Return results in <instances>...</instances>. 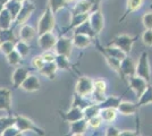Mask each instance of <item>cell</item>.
<instances>
[{
	"label": "cell",
	"mask_w": 152,
	"mask_h": 136,
	"mask_svg": "<svg viewBox=\"0 0 152 136\" xmlns=\"http://www.w3.org/2000/svg\"><path fill=\"white\" fill-rule=\"evenodd\" d=\"M89 20L90 25H91V27H92V30H93V32L95 34L100 33L103 30V25H104L103 23H104V20H103L102 14L99 10L89 15V20Z\"/></svg>",
	"instance_id": "4fadbf2b"
},
{
	"label": "cell",
	"mask_w": 152,
	"mask_h": 136,
	"mask_svg": "<svg viewBox=\"0 0 152 136\" xmlns=\"http://www.w3.org/2000/svg\"><path fill=\"white\" fill-rule=\"evenodd\" d=\"M89 20V18H88ZM75 33H80V34H86L89 36H93L95 33L93 32L92 27L90 25L89 20H85L84 23H82L81 25L76 26L75 27Z\"/></svg>",
	"instance_id": "83f0119b"
},
{
	"label": "cell",
	"mask_w": 152,
	"mask_h": 136,
	"mask_svg": "<svg viewBox=\"0 0 152 136\" xmlns=\"http://www.w3.org/2000/svg\"><path fill=\"white\" fill-rule=\"evenodd\" d=\"M66 5V0H49V7L53 14L59 12Z\"/></svg>",
	"instance_id": "8d00e7d4"
},
{
	"label": "cell",
	"mask_w": 152,
	"mask_h": 136,
	"mask_svg": "<svg viewBox=\"0 0 152 136\" xmlns=\"http://www.w3.org/2000/svg\"><path fill=\"white\" fill-rule=\"evenodd\" d=\"M104 53L108 55V56H110V57H114V58L118 59V60H123L125 57H127L126 52H124L123 50H121L119 48H117V47L111 45V44L104 49Z\"/></svg>",
	"instance_id": "603a6c76"
},
{
	"label": "cell",
	"mask_w": 152,
	"mask_h": 136,
	"mask_svg": "<svg viewBox=\"0 0 152 136\" xmlns=\"http://www.w3.org/2000/svg\"><path fill=\"white\" fill-rule=\"evenodd\" d=\"M34 9H35V6H34L32 2H30L28 0L23 1V2H22V7H20L18 14H17V16H16V18H15V22H16L18 25L25 24L26 22L28 20V18L31 17V15H32V13L34 12Z\"/></svg>",
	"instance_id": "5b68a950"
},
{
	"label": "cell",
	"mask_w": 152,
	"mask_h": 136,
	"mask_svg": "<svg viewBox=\"0 0 152 136\" xmlns=\"http://www.w3.org/2000/svg\"><path fill=\"white\" fill-rule=\"evenodd\" d=\"M2 8H4V6H2V5H0V12L2 10Z\"/></svg>",
	"instance_id": "f907efd6"
},
{
	"label": "cell",
	"mask_w": 152,
	"mask_h": 136,
	"mask_svg": "<svg viewBox=\"0 0 152 136\" xmlns=\"http://www.w3.org/2000/svg\"><path fill=\"white\" fill-rule=\"evenodd\" d=\"M72 1H74V0H66V2H72Z\"/></svg>",
	"instance_id": "816d5d0a"
},
{
	"label": "cell",
	"mask_w": 152,
	"mask_h": 136,
	"mask_svg": "<svg viewBox=\"0 0 152 136\" xmlns=\"http://www.w3.org/2000/svg\"><path fill=\"white\" fill-rule=\"evenodd\" d=\"M99 111H100L99 104H88L85 108H83V117L88 120L90 118L99 115Z\"/></svg>",
	"instance_id": "484cf974"
},
{
	"label": "cell",
	"mask_w": 152,
	"mask_h": 136,
	"mask_svg": "<svg viewBox=\"0 0 152 136\" xmlns=\"http://www.w3.org/2000/svg\"><path fill=\"white\" fill-rule=\"evenodd\" d=\"M15 49V42L14 41H5V42H0V51L2 52L5 56L13 51Z\"/></svg>",
	"instance_id": "74e56055"
},
{
	"label": "cell",
	"mask_w": 152,
	"mask_h": 136,
	"mask_svg": "<svg viewBox=\"0 0 152 136\" xmlns=\"http://www.w3.org/2000/svg\"><path fill=\"white\" fill-rule=\"evenodd\" d=\"M72 42H73V45H75L77 48H86L91 43V36L86 35V34L75 33Z\"/></svg>",
	"instance_id": "d6986e66"
},
{
	"label": "cell",
	"mask_w": 152,
	"mask_h": 136,
	"mask_svg": "<svg viewBox=\"0 0 152 136\" xmlns=\"http://www.w3.org/2000/svg\"><path fill=\"white\" fill-rule=\"evenodd\" d=\"M17 1H19V2H23V1H25V0H17Z\"/></svg>",
	"instance_id": "f5cc1de1"
},
{
	"label": "cell",
	"mask_w": 152,
	"mask_h": 136,
	"mask_svg": "<svg viewBox=\"0 0 152 136\" xmlns=\"http://www.w3.org/2000/svg\"><path fill=\"white\" fill-rule=\"evenodd\" d=\"M0 110L12 115V91L6 87H0Z\"/></svg>",
	"instance_id": "9c48e42d"
},
{
	"label": "cell",
	"mask_w": 152,
	"mask_h": 136,
	"mask_svg": "<svg viewBox=\"0 0 152 136\" xmlns=\"http://www.w3.org/2000/svg\"><path fill=\"white\" fill-rule=\"evenodd\" d=\"M121 102V99L119 97H107L103 102L99 104V107H100V109L101 108H117V105L119 104Z\"/></svg>",
	"instance_id": "e575fe53"
},
{
	"label": "cell",
	"mask_w": 152,
	"mask_h": 136,
	"mask_svg": "<svg viewBox=\"0 0 152 136\" xmlns=\"http://www.w3.org/2000/svg\"><path fill=\"white\" fill-rule=\"evenodd\" d=\"M18 135H22V133L17 129V127L14 125L12 127H8L6 130H4L2 132V134L1 136H18Z\"/></svg>",
	"instance_id": "b9f144b4"
},
{
	"label": "cell",
	"mask_w": 152,
	"mask_h": 136,
	"mask_svg": "<svg viewBox=\"0 0 152 136\" xmlns=\"http://www.w3.org/2000/svg\"><path fill=\"white\" fill-rule=\"evenodd\" d=\"M56 42H57V39H56V36H55L51 32H47V33L41 34L40 38H39V41H38L39 47H40L43 51L51 50V49L55 47Z\"/></svg>",
	"instance_id": "8fae6325"
},
{
	"label": "cell",
	"mask_w": 152,
	"mask_h": 136,
	"mask_svg": "<svg viewBox=\"0 0 152 136\" xmlns=\"http://www.w3.org/2000/svg\"><path fill=\"white\" fill-rule=\"evenodd\" d=\"M134 38H131L126 34H121L116 36L113 41H111V45H115L117 48H119L121 50H123L124 52H129L132 49V45L134 43Z\"/></svg>",
	"instance_id": "8992f818"
},
{
	"label": "cell",
	"mask_w": 152,
	"mask_h": 136,
	"mask_svg": "<svg viewBox=\"0 0 152 136\" xmlns=\"http://www.w3.org/2000/svg\"><path fill=\"white\" fill-rule=\"evenodd\" d=\"M19 87H22L26 92H35L41 89V83H40V79L35 75L28 74Z\"/></svg>",
	"instance_id": "30bf717a"
},
{
	"label": "cell",
	"mask_w": 152,
	"mask_h": 136,
	"mask_svg": "<svg viewBox=\"0 0 152 136\" xmlns=\"http://www.w3.org/2000/svg\"><path fill=\"white\" fill-rule=\"evenodd\" d=\"M149 103H152V85H149L146 86L145 91L143 92V94L139 97V103L136 104L137 108L139 107H142V105H146Z\"/></svg>",
	"instance_id": "cb8c5ba5"
},
{
	"label": "cell",
	"mask_w": 152,
	"mask_h": 136,
	"mask_svg": "<svg viewBox=\"0 0 152 136\" xmlns=\"http://www.w3.org/2000/svg\"><path fill=\"white\" fill-rule=\"evenodd\" d=\"M13 17L10 13L4 7L2 10L0 12V28H10L12 23H13Z\"/></svg>",
	"instance_id": "44dd1931"
},
{
	"label": "cell",
	"mask_w": 152,
	"mask_h": 136,
	"mask_svg": "<svg viewBox=\"0 0 152 136\" xmlns=\"http://www.w3.org/2000/svg\"><path fill=\"white\" fill-rule=\"evenodd\" d=\"M15 126L17 127V129L23 134L24 132H35L37 134L40 135H45V130L42 128L38 127L35 123H33L30 118L24 116H15Z\"/></svg>",
	"instance_id": "6da1fadb"
},
{
	"label": "cell",
	"mask_w": 152,
	"mask_h": 136,
	"mask_svg": "<svg viewBox=\"0 0 152 136\" xmlns=\"http://www.w3.org/2000/svg\"><path fill=\"white\" fill-rule=\"evenodd\" d=\"M119 133H121V130L117 129L116 127H114V126H111V127H109L107 129V132H106V135L108 136H116V135H119Z\"/></svg>",
	"instance_id": "7dc6e473"
},
{
	"label": "cell",
	"mask_w": 152,
	"mask_h": 136,
	"mask_svg": "<svg viewBox=\"0 0 152 136\" xmlns=\"http://www.w3.org/2000/svg\"><path fill=\"white\" fill-rule=\"evenodd\" d=\"M104 56H106V60H107L108 65L110 66L115 71H117V73H119V66H121V60H118V59L114 58V57H110V56H108L104 53Z\"/></svg>",
	"instance_id": "f35d334b"
},
{
	"label": "cell",
	"mask_w": 152,
	"mask_h": 136,
	"mask_svg": "<svg viewBox=\"0 0 152 136\" xmlns=\"http://www.w3.org/2000/svg\"><path fill=\"white\" fill-rule=\"evenodd\" d=\"M93 83L94 82L91 78L86 77V76L80 77L78 81H77V83H76V94H78V95H81L83 97L91 95L93 90H94Z\"/></svg>",
	"instance_id": "277c9868"
},
{
	"label": "cell",
	"mask_w": 152,
	"mask_h": 136,
	"mask_svg": "<svg viewBox=\"0 0 152 136\" xmlns=\"http://www.w3.org/2000/svg\"><path fill=\"white\" fill-rule=\"evenodd\" d=\"M55 63H56L58 68H60V69H69L70 67L68 57L63 56V55H57L56 59H55Z\"/></svg>",
	"instance_id": "d6a6232c"
},
{
	"label": "cell",
	"mask_w": 152,
	"mask_h": 136,
	"mask_svg": "<svg viewBox=\"0 0 152 136\" xmlns=\"http://www.w3.org/2000/svg\"><path fill=\"white\" fill-rule=\"evenodd\" d=\"M6 58H7L8 64H9L10 66H18L19 64L22 63V58H23V57H22L18 52L14 49L10 53H8V55H7Z\"/></svg>",
	"instance_id": "1f68e13d"
},
{
	"label": "cell",
	"mask_w": 152,
	"mask_h": 136,
	"mask_svg": "<svg viewBox=\"0 0 152 136\" xmlns=\"http://www.w3.org/2000/svg\"><path fill=\"white\" fill-rule=\"evenodd\" d=\"M41 56H42V58H43V60H45V63H52L56 59V53L55 52H51L50 50L45 51L43 55H41Z\"/></svg>",
	"instance_id": "bcb514c9"
},
{
	"label": "cell",
	"mask_w": 152,
	"mask_h": 136,
	"mask_svg": "<svg viewBox=\"0 0 152 136\" xmlns=\"http://www.w3.org/2000/svg\"><path fill=\"white\" fill-rule=\"evenodd\" d=\"M151 8H152V5H151Z\"/></svg>",
	"instance_id": "db71d44e"
},
{
	"label": "cell",
	"mask_w": 152,
	"mask_h": 136,
	"mask_svg": "<svg viewBox=\"0 0 152 136\" xmlns=\"http://www.w3.org/2000/svg\"><path fill=\"white\" fill-rule=\"evenodd\" d=\"M128 82H129L131 89L135 92V94H136L137 99L143 94V92L145 91L146 86H148V83H149V82L145 81L144 78L140 77V76H136V75L128 77Z\"/></svg>",
	"instance_id": "52a82bcc"
},
{
	"label": "cell",
	"mask_w": 152,
	"mask_h": 136,
	"mask_svg": "<svg viewBox=\"0 0 152 136\" xmlns=\"http://www.w3.org/2000/svg\"><path fill=\"white\" fill-rule=\"evenodd\" d=\"M88 128V120L85 118L78 119L70 123V132L72 135H83Z\"/></svg>",
	"instance_id": "9a60e30c"
},
{
	"label": "cell",
	"mask_w": 152,
	"mask_h": 136,
	"mask_svg": "<svg viewBox=\"0 0 152 136\" xmlns=\"http://www.w3.org/2000/svg\"><path fill=\"white\" fill-rule=\"evenodd\" d=\"M99 116L101 117L102 121L113 123L116 119V116H117L116 108H101L99 111Z\"/></svg>",
	"instance_id": "ac0fdd59"
},
{
	"label": "cell",
	"mask_w": 152,
	"mask_h": 136,
	"mask_svg": "<svg viewBox=\"0 0 152 136\" xmlns=\"http://www.w3.org/2000/svg\"><path fill=\"white\" fill-rule=\"evenodd\" d=\"M4 7L10 13L12 17H13V20H15L16 16H17V14H18V12H19V9H20V7H22V2H19V1H17V0H9Z\"/></svg>",
	"instance_id": "d4e9b609"
},
{
	"label": "cell",
	"mask_w": 152,
	"mask_h": 136,
	"mask_svg": "<svg viewBox=\"0 0 152 136\" xmlns=\"http://www.w3.org/2000/svg\"><path fill=\"white\" fill-rule=\"evenodd\" d=\"M91 7H92V1H90V0H81V1H78L77 5L74 7V14L89 13Z\"/></svg>",
	"instance_id": "4316f807"
},
{
	"label": "cell",
	"mask_w": 152,
	"mask_h": 136,
	"mask_svg": "<svg viewBox=\"0 0 152 136\" xmlns=\"http://www.w3.org/2000/svg\"><path fill=\"white\" fill-rule=\"evenodd\" d=\"M89 18V14L83 13V14H74L73 18H72V24L70 27H76V26L81 25L82 23H84L85 20H88Z\"/></svg>",
	"instance_id": "836d02e7"
},
{
	"label": "cell",
	"mask_w": 152,
	"mask_h": 136,
	"mask_svg": "<svg viewBox=\"0 0 152 136\" xmlns=\"http://www.w3.org/2000/svg\"><path fill=\"white\" fill-rule=\"evenodd\" d=\"M15 125V116L9 115L8 117H1L0 118V135L4 130H6L8 127H12Z\"/></svg>",
	"instance_id": "f1b7e54d"
},
{
	"label": "cell",
	"mask_w": 152,
	"mask_h": 136,
	"mask_svg": "<svg viewBox=\"0 0 152 136\" xmlns=\"http://www.w3.org/2000/svg\"><path fill=\"white\" fill-rule=\"evenodd\" d=\"M15 41V35L12 28H0V42Z\"/></svg>",
	"instance_id": "d590c367"
},
{
	"label": "cell",
	"mask_w": 152,
	"mask_h": 136,
	"mask_svg": "<svg viewBox=\"0 0 152 136\" xmlns=\"http://www.w3.org/2000/svg\"><path fill=\"white\" fill-rule=\"evenodd\" d=\"M119 135L121 136H132V135H135V133H134L133 130H124V132H121V133H119Z\"/></svg>",
	"instance_id": "c3c4849f"
},
{
	"label": "cell",
	"mask_w": 152,
	"mask_h": 136,
	"mask_svg": "<svg viewBox=\"0 0 152 136\" xmlns=\"http://www.w3.org/2000/svg\"><path fill=\"white\" fill-rule=\"evenodd\" d=\"M35 35V30L32 26L27 25V24H23L20 30H19V36L20 40L28 42L30 40H32Z\"/></svg>",
	"instance_id": "7402d4cb"
},
{
	"label": "cell",
	"mask_w": 152,
	"mask_h": 136,
	"mask_svg": "<svg viewBox=\"0 0 152 136\" xmlns=\"http://www.w3.org/2000/svg\"><path fill=\"white\" fill-rule=\"evenodd\" d=\"M30 74V69L24 68V67H17L13 73L12 81H13L14 89H18L20 84L23 83V81L26 78V76Z\"/></svg>",
	"instance_id": "5bb4252c"
},
{
	"label": "cell",
	"mask_w": 152,
	"mask_h": 136,
	"mask_svg": "<svg viewBox=\"0 0 152 136\" xmlns=\"http://www.w3.org/2000/svg\"><path fill=\"white\" fill-rule=\"evenodd\" d=\"M142 41L148 47H152V28H146L145 32L142 34Z\"/></svg>",
	"instance_id": "ab89813d"
},
{
	"label": "cell",
	"mask_w": 152,
	"mask_h": 136,
	"mask_svg": "<svg viewBox=\"0 0 152 136\" xmlns=\"http://www.w3.org/2000/svg\"><path fill=\"white\" fill-rule=\"evenodd\" d=\"M57 69H58V67H57V65H56V63L52 61V63H45V66H43L39 71H40L42 75L47 76L48 78L53 79L55 76H56V71H57Z\"/></svg>",
	"instance_id": "ffe728a7"
},
{
	"label": "cell",
	"mask_w": 152,
	"mask_h": 136,
	"mask_svg": "<svg viewBox=\"0 0 152 136\" xmlns=\"http://www.w3.org/2000/svg\"><path fill=\"white\" fill-rule=\"evenodd\" d=\"M9 0H0V5H2V6H5L7 2H8Z\"/></svg>",
	"instance_id": "681fc988"
},
{
	"label": "cell",
	"mask_w": 152,
	"mask_h": 136,
	"mask_svg": "<svg viewBox=\"0 0 152 136\" xmlns=\"http://www.w3.org/2000/svg\"><path fill=\"white\" fill-rule=\"evenodd\" d=\"M102 123V119L101 117L99 116V115H96V116L92 117V118H90L88 119V125L91 126L92 128H98V127H100V125Z\"/></svg>",
	"instance_id": "7bdbcfd3"
},
{
	"label": "cell",
	"mask_w": 152,
	"mask_h": 136,
	"mask_svg": "<svg viewBox=\"0 0 152 136\" xmlns=\"http://www.w3.org/2000/svg\"><path fill=\"white\" fill-rule=\"evenodd\" d=\"M143 4H144V0H127V7H126V12H125V16H126L127 14L139 10L140 8L143 6Z\"/></svg>",
	"instance_id": "f546056e"
},
{
	"label": "cell",
	"mask_w": 152,
	"mask_h": 136,
	"mask_svg": "<svg viewBox=\"0 0 152 136\" xmlns=\"http://www.w3.org/2000/svg\"><path fill=\"white\" fill-rule=\"evenodd\" d=\"M116 109L119 111L121 115L128 116V115H134V113H135V111H136V109H137V105L132 103V102L121 101L119 104L117 105V108H116Z\"/></svg>",
	"instance_id": "2e32d148"
},
{
	"label": "cell",
	"mask_w": 152,
	"mask_h": 136,
	"mask_svg": "<svg viewBox=\"0 0 152 136\" xmlns=\"http://www.w3.org/2000/svg\"><path fill=\"white\" fill-rule=\"evenodd\" d=\"M15 50L18 52L22 57H26L28 55V52H30V45L26 41L20 40V41L15 43Z\"/></svg>",
	"instance_id": "4dcf8cb0"
},
{
	"label": "cell",
	"mask_w": 152,
	"mask_h": 136,
	"mask_svg": "<svg viewBox=\"0 0 152 136\" xmlns=\"http://www.w3.org/2000/svg\"><path fill=\"white\" fill-rule=\"evenodd\" d=\"M55 51L57 55H63L69 58L70 53H72V49H73V42L69 39L66 38H60L57 40L56 44H55Z\"/></svg>",
	"instance_id": "ba28073f"
},
{
	"label": "cell",
	"mask_w": 152,
	"mask_h": 136,
	"mask_svg": "<svg viewBox=\"0 0 152 136\" xmlns=\"http://www.w3.org/2000/svg\"><path fill=\"white\" fill-rule=\"evenodd\" d=\"M93 86H94V90L95 92H100V93H104L106 90H107V84L103 79H98L95 81L93 83Z\"/></svg>",
	"instance_id": "60d3db41"
},
{
	"label": "cell",
	"mask_w": 152,
	"mask_h": 136,
	"mask_svg": "<svg viewBox=\"0 0 152 136\" xmlns=\"http://www.w3.org/2000/svg\"><path fill=\"white\" fill-rule=\"evenodd\" d=\"M45 61L43 60L42 56H37V57H34L33 60H32V65L34 66L38 71H40V69L45 66Z\"/></svg>",
	"instance_id": "ee69618b"
},
{
	"label": "cell",
	"mask_w": 152,
	"mask_h": 136,
	"mask_svg": "<svg viewBox=\"0 0 152 136\" xmlns=\"http://www.w3.org/2000/svg\"><path fill=\"white\" fill-rule=\"evenodd\" d=\"M119 74L123 77H131L135 75V64L131 58L125 57L121 60V66H119Z\"/></svg>",
	"instance_id": "7c38bea8"
},
{
	"label": "cell",
	"mask_w": 152,
	"mask_h": 136,
	"mask_svg": "<svg viewBox=\"0 0 152 136\" xmlns=\"http://www.w3.org/2000/svg\"><path fill=\"white\" fill-rule=\"evenodd\" d=\"M55 27V17H53V13L49 9H45L43 15L41 16V18L39 20L38 24V33L39 35L43 34L47 32H51Z\"/></svg>",
	"instance_id": "7a4b0ae2"
},
{
	"label": "cell",
	"mask_w": 152,
	"mask_h": 136,
	"mask_svg": "<svg viewBox=\"0 0 152 136\" xmlns=\"http://www.w3.org/2000/svg\"><path fill=\"white\" fill-rule=\"evenodd\" d=\"M135 75L140 77L144 78L145 81L150 82V64H149V57L146 52H142L141 57L139 59L137 65H135Z\"/></svg>",
	"instance_id": "3957f363"
},
{
	"label": "cell",
	"mask_w": 152,
	"mask_h": 136,
	"mask_svg": "<svg viewBox=\"0 0 152 136\" xmlns=\"http://www.w3.org/2000/svg\"><path fill=\"white\" fill-rule=\"evenodd\" d=\"M142 22L145 28H152V12L144 14V16L142 17Z\"/></svg>",
	"instance_id": "f6af8a7d"
},
{
	"label": "cell",
	"mask_w": 152,
	"mask_h": 136,
	"mask_svg": "<svg viewBox=\"0 0 152 136\" xmlns=\"http://www.w3.org/2000/svg\"><path fill=\"white\" fill-rule=\"evenodd\" d=\"M63 117L66 121H69V123L82 119V118H84L83 117V109L80 107H72V109L66 115H63Z\"/></svg>",
	"instance_id": "e0dca14e"
}]
</instances>
